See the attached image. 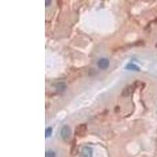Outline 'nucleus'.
Returning <instances> with one entry per match:
<instances>
[{"label": "nucleus", "instance_id": "obj_2", "mask_svg": "<svg viewBox=\"0 0 157 157\" xmlns=\"http://www.w3.org/2000/svg\"><path fill=\"white\" fill-rule=\"evenodd\" d=\"M137 82H134V84H132V85H130V86H127L125 89L123 90V92H122V96L128 97L130 96V95L132 94L134 92V90H136V88L139 86V85H137Z\"/></svg>", "mask_w": 157, "mask_h": 157}, {"label": "nucleus", "instance_id": "obj_5", "mask_svg": "<svg viewBox=\"0 0 157 157\" xmlns=\"http://www.w3.org/2000/svg\"><path fill=\"white\" fill-rule=\"evenodd\" d=\"M81 157H93V150L90 147H83L81 151Z\"/></svg>", "mask_w": 157, "mask_h": 157}, {"label": "nucleus", "instance_id": "obj_6", "mask_svg": "<svg viewBox=\"0 0 157 157\" xmlns=\"http://www.w3.org/2000/svg\"><path fill=\"white\" fill-rule=\"evenodd\" d=\"M126 68L128 70H131V71H139L140 68L136 65V64H128L126 66Z\"/></svg>", "mask_w": 157, "mask_h": 157}, {"label": "nucleus", "instance_id": "obj_4", "mask_svg": "<svg viewBox=\"0 0 157 157\" xmlns=\"http://www.w3.org/2000/svg\"><path fill=\"white\" fill-rule=\"evenodd\" d=\"M109 60L107 58H101L99 61H98V65L101 69H107L109 66Z\"/></svg>", "mask_w": 157, "mask_h": 157}, {"label": "nucleus", "instance_id": "obj_9", "mask_svg": "<svg viewBox=\"0 0 157 157\" xmlns=\"http://www.w3.org/2000/svg\"><path fill=\"white\" fill-rule=\"evenodd\" d=\"M45 2H46V4H45V6H49L50 3H51V1H50V0H48V1H45Z\"/></svg>", "mask_w": 157, "mask_h": 157}, {"label": "nucleus", "instance_id": "obj_3", "mask_svg": "<svg viewBox=\"0 0 157 157\" xmlns=\"http://www.w3.org/2000/svg\"><path fill=\"white\" fill-rule=\"evenodd\" d=\"M71 134V130L70 127H68V125H65L61 128V136L64 141H68L70 138Z\"/></svg>", "mask_w": 157, "mask_h": 157}, {"label": "nucleus", "instance_id": "obj_8", "mask_svg": "<svg viewBox=\"0 0 157 157\" xmlns=\"http://www.w3.org/2000/svg\"><path fill=\"white\" fill-rule=\"evenodd\" d=\"M45 157H56V154L54 151L50 150V151H47V152H46Z\"/></svg>", "mask_w": 157, "mask_h": 157}, {"label": "nucleus", "instance_id": "obj_1", "mask_svg": "<svg viewBox=\"0 0 157 157\" xmlns=\"http://www.w3.org/2000/svg\"><path fill=\"white\" fill-rule=\"evenodd\" d=\"M86 131H87V126L85 123H82L75 127V134L78 137H82V136L86 135Z\"/></svg>", "mask_w": 157, "mask_h": 157}, {"label": "nucleus", "instance_id": "obj_7", "mask_svg": "<svg viewBox=\"0 0 157 157\" xmlns=\"http://www.w3.org/2000/svg\"><path fill=\"white\" fill-rule=\"evenodd\" d=\"M52 132H53V129L52 127H47L45 130V135H46V137H49L51 136Z\"/></svg>", "mask_w": 157, "mask_h": 157}]
</instances>
